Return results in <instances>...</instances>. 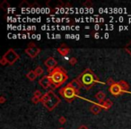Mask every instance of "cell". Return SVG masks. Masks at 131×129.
I'll use <instances>...</instances> for the list:
<instances>
[{
  "label": "cell",
  "instance_id": "cell-1",
  "mask_svg": "<svg viewBox=\"0 0 131 129\" xmlns=\"http://www.w3.org/2000/svg\"><path fill=\"white\" fill-rule=\"evenodd\" d=\"M49 77L51 79L52 84L55 87H58V86L63 84L68 79L65 69H63L60 66H58L55 69H53L52 71L49 72Z\"/></svg>",
  "mask_w": 131,
  "mask_h": 129
},
{
  "label": "cell",
  "instance_id": "cell-2",
  "mask_svg": "<svg viewBox=\"0 0 131 129\" xmlns=\"http://www.w3.org/2000/svg\"><path fill=\"white\" fill-rule=\"evenodd\" d=\"M40 101L49 110H52L60 102V99L53 91H49L42 95L40 98Z\"/></svg>",
  "mask_w": 131,
  "mask_h": 129
},
{
  "label": "cell",
  "instance_id": "cell-3",
  "mask_svg": "<svg viewBox=\"0 0 131 129\" xmlns=\"http://www.w3.org/2000/svg\"><path fill=\"white\" fill-rule=\"evenodd\" d=\"M79 80V82L81 83L83 86H84L85 88H90L92 85L98 83V79L95 76V75L93 74V72L91 69H86L85 71H84L77 78Z\"/></svg>",
  "mask_w": 131,
  "mask_h": 129
},
{
  "label": "cell",
  "instance_id": "cell-4",
  "mask_svg": "<svg viewBox=\"0 0 131 129\" xmlns=\"http://www.w3.org/2000/svg\"><path fill=\"white\" fill-rule=\"evenodd\" d=\"M59 93L64 99H66V100H71L77 96V91L68 84V85H66L65 87L61 88L59 90Z\"/></svg>",
  "mask_w": 131,
  "mask_h": 129
},
{
  "label": "cell",
  "instance_id": "cell-5",
  "mask_svg": "<svg viewBox=\"0 0 131 129\" xmlns=\"http://www.w3.org/2000/svg\"><path fill=\"white\" fill-rule=\"evenodd\" d=\"M19 56L16 52H15L14 49H9L7 50V52H6V54L4 55L2 60H1V63L4 65L6 63H8L10 65H13L16 60H18Z\"/></svg>",
  "mask_w": 131,
  "mask_h": 129
},
{
  "label": "cell",
  "instance_id": "cell-6",
  "mask_svg": "<svg viewBox=\"0 0 131 129\" xmlns=\"http://www.w3.org/2000/svg\"><path fill=\"white\" fill-rule=\"evenodd\" d=\"M123 91V87L120 85V84H118V83H115V84H112L110 87V92L112 95H119L120 93Z\"/></svg>",
  "mask_w": 131,
  "mask_h": 129
},
{
  "label": "cell",
  "instance_id": "cell-7",
  "mask_svg": "<svg viewBox=\"0 0 131 129\" xmlns=\"http://www.w3.org/2000/svg\"><path fill=\"white\" fill-rule=\"evenodd\" d=\"M40 84L43 89H48L50 86H52V82H51V79L49 77V75H45V76L41 77L40 79Z\"/></svg>",
  "mask_w": 131,
  "mask_h": 129
},
{
  "label": "cell",
  "instance_id": "cell-8",
  "mask_svg": "<svg viewBox=\"0 0 131 129\" xmlns=\"http://www.w3.org/2000/svg\"><path fill=\"white\" fill-rule=\"evenodd\" d=\"M44 64H45V66L49 68V71H50V70L52 71V70L55 69V68H56V66H58V62L56 61V59H55L54 57H51V56L48 58Z\"/></svg>",
  "mask_w": 131,
  "mask_h": 129
},
{
  "label": "cell",
  "instance_id": "cell-9",
  "mask_svg": "<svg viewBox=\"0 0 131 129\" xmlns=\"http://www.w3.org/2000/svg\"><path fill=\"white\" fill-rule=\"evenodd\" d=\"M25 52H26V54L29 55L31 57H35V56L40 53V49H39V48H36L35 46H33V47L26 49Z\"/></svg>",
  "mask_w": 131,
  "mask_h": 129
},
{
  "label": "cell",
  "instance_id": "cell-10",
  "mask_svg": "<svg viewBox=\"0 0 131 129\" xmlns=\"http://www.w3.org/2000/svg\"><path fill=\"white\" fill-rule=\"evenodd\" d=\"M69 84L75 90V91H77V92H78L79 90H80L81 88H82V86H83L82 84H81V83L79 82L78 79H75V80H73L72 82L69 83Z\"/></svg>",
  "mask_w": 131,
  "mask_h": 129
},
{
  "label": "cell",
  "instance_id": "cell-11",
  "mask_svg": "<svg viewBox=\"0 0 131 129\" xmlns=\"http://www.w3.org/2000/svg\"><path fill=\"white\" fill-rule=\"evenodd\" d=\"M26 76H27L31 81H33V80H35V79H36V77L38 76V75H37V74L35 73V71H30L29 73L27 74V75H26Z\"/></svg>",
  "mask_w": 131,
  "mask_h": 129
},
{
  "label": "cell",
  "instance_id": "cell-12",
  "mask_svg": "<svg viewBox=\"0 0 131 129\" xmlns=\"http://www.w3.org/2000/svg\"><path fill=\"white\" fill-rule=\"evenodd\" d=\"M104 97H105V94H104L102 91H100V92H98V93H97V95H96V99H98V100H101V101H102V100H103Z\"/></svg>",
  "mask_w": 131,
  "mask_h": 129
},
{
  "label": "cell",
  "instance_id": "cell-13",
  "mask_svg": "<svg viewBox=\"0 0 131 129\" xmlns=\"http://www.w3.org/2000/svg\"><path fill=\"white\" fill-rule=\"evenodd\" d=\"M35 73L37 74V75H41L42 74H43V69L39 66V67H37L36 70H35Z\"/></svg>",
  "mask_w": 131,
  "mask_h": 129
},
{
  "label": "cell",
  "instance_id": "cell-14",
  "mask_svg": "<svg viewBox=\"0 0 131 129\" xmlns=\"http://www.w3.org/2000/svg\"><path fill=\"white\" fill-rule=\"evenodd\" d=\"M100 110H101V108L97 107V106H94V107H93V109H92V111L94 113H98Z\"/></svg>",
  "mask_w": 131,
  "mask_h": 129
},
{
  "label": "cell",
  "instance_id": "cell-15",
  "mask_svg": "<svg viewBox=\"0 0 131 129\" xmlns=\"http://www.w3.org/2000/svg\"><path fill=\"white\" fill-rule=\"evenodd\" d=\"M126 50H127V52H128L129 54L131 55V41L127 45V47H126Z\"/></svg>",
  "mask_w": 131,
  "mask_h": 129
}]
</instances>
